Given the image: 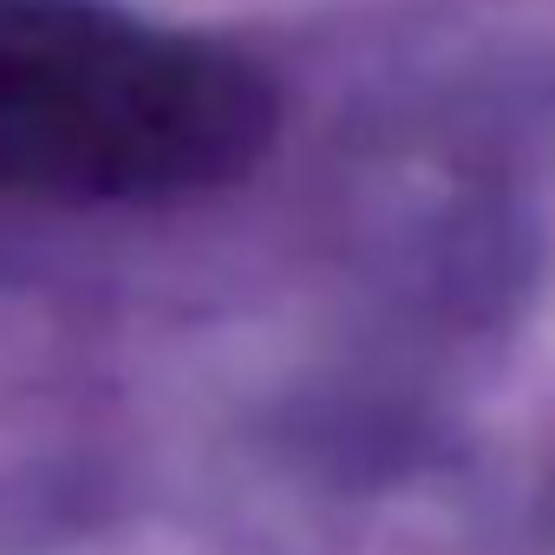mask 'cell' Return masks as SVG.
Instances as JSON below:
<instances>
[{
  "label": "cell",
  "instance_id": "6da1fadb",
  "mask_svg": "<svg viewBox=\"0 0 555 555\" xmlns=\"http://www.w3.org/2000/svg\"><path fill=\"white\" fill-rule=\"evenodd\" d=\"M268 79L112 0H0V203H177L255 170Z\"/></svg>",
  "mask_w": 555,
  "mask_h": 555
}]
</instances>
